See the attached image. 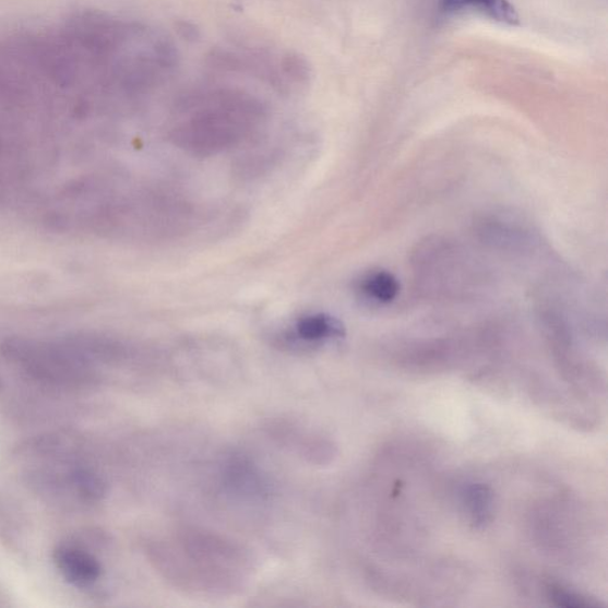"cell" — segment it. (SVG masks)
Wrapping results in <instances>:
<instances>
[{
	"mask_svg": "<svg viewBox=\"0 0 608 608\" xmlns=\"http://www.w3.org/2000/svg\"><path fill=\"white\" fill-rule=\"evenodd\" d=\"M147 552L157 572L175 587L213 596L240 591L253 571L251 553L245 547L195 528L157 538Z\"/></svg>",
	"mask_w": 608,
	"mask_h": 608,
	"instance_id": "1",
	"label": "cell"
},
{
	"mask_svg": "<svg viewBox=\"0 0 608 608\" xmlns=\"http://www.w3.org/2000/svg\"><path fill=\"white\" fill-rule=\"evenodd\" d=\"M196 111L174 130L180 146L200 154L223 151L234 145L262 116V106L245 94L220 92L193 104Z\"/></svg>",
	"mask_w": 608,
	"mask_h": 608,
	"instance_id": "2",
	"label": "cell"
},
{
	"mask_svg": "<svg viewBox=\"0 0 608 608\" xmlns=\"http://www.w3.org/2000/svg\"><path fill=\"white\" fill-rule=\"evenodd\" d=\"M3 356L38 381L79 385L94 380L92 362L65 337L44 343L24 337H8L0 345Z\"/></svg>",
	"mask_w": 608,
	"mask_h": 608,
	"instance_id": "3",
	"label": "cell"
},
{
	"mask_svg": "<svg viewBox=\"0 0 608 608\" xmlns=\"http://www.w3.org/2000/svg\"><path fill=\"white\" fill-rule=\"evenodd\" d=\"M219 492L238 505L262 508L273 501L275 486L266 470L245 452L224 454L215 467Z\"/></svg>",
	"mask_w": 608,
	"mask_h": 608,
	"instance_id": "4",
	"label": "cell"
},
{
	"mask_svg": "<svg viewBox=\"0 0 608 608\" xmlns=\"http://www.w3.org/2000/svg\"><path fill=\"white\" fill-rule=\"evenodd\" d=\"M53 561L63 577L80 588L96 584L103 573L102 564L96 557L71 545L59 546L53 552Z\"/></svg>",
	"mask_w": 608,
	"mask_h": 608,
	"instance_id": "5",
	"label": "cell"
},
{
	"mask_svg": "<svg viewBox=\"0 0 608 608\" xmlns=\"http://www.w3.org/2000/svg\"><path fill=\"white\" fill-rule=\"evenodd\" d=\"M345 327L341 320L323 313L308 314L297 320L287 339L293 344L315 347L342 339Z\"/></svg>",
	"mask_w": 608,
	"mask_h": 608,
	"instance_id": "6",
	"label": "cell"
},
{
	"mask_svg": "<svg viewBox=\"0 0 608 608\" xmlns=\"http://www.w3.org/2000/svg\"><path fill=\"white\" fill-rule=\"evenodd\" d=\"M441 9L445 13L478 12L508 25L518 23L516 9L509 0H441Z\"/></svg>",
	"mask_w": 608,
	"mask_h": 608,
	"instance_id": "7",
	"label": "cell"
},
{
	"mask_svg": "<svg viewBox=\"0 0 608 608\" xmlns=\"http://www.w3.org/2000/svg\"><path fill=\"white\" fill-rule=\"evenodd\" d=\"M365 299L378 305L395 301L401 291L400 281L386 270H375L365 275L358 286Z\"/></svg>",
	"mask_w": 608,
	"mask_h": 608,
	"instance_id": "8",
	"label": "cell"
},
{
	"mask_svg": "<svg viewBox=\"0 0 608 608\" xmlns=\"http://www.w3.org/2000/svg\"><path fill=\"white\" fill-rule=\"evenodd\" d=\"M69 484L85 502L96 503L106 494V484L93 469L79 466L69 473Z\"/></svg>",
	"mask_w": 608,
	"mask_h": 608,
	"instance_id": "9",
	"label": "cell"
},
{
	"mask_svg": "<svg viewBox=\"0 0 608 608\" xmlns=\"http://www.w3.org/2000/svg\"><path fill=\"white\" fill-rule=\"evenodd\" d=\"M466 504L473 522L484 524L489 521L492 509V494L481 485L472 486L466 493Z\"/></svg>",
	"mask_w": 608,
	"mask_h": 608,
	"instance_id": "10",
	"label": "cell"
},
{
	"mask_svg": "<svg viewBox=\"0 0 608 608\" xmlns=\"http://www.w3.org/2000/svg\"><path fill=\"white\" fill-rule=\"evenodd\" d=\"M550 598L553 603L563 607L587 608L598 606V604L589 601L587 598L580 596V594L562 587H551Z\"/></svg>",
	"mask_w": 608,
	"mask_h": 608,
	"instance_id": "11",
	"label": "cell"
},
{
	"mask_svg": "<svg viewBox=\"0 0 608 608\" xmlns=\"http://www.w3.org/2000/svg\"><path fill=\"white\" fill-rule=\"evenodd\" d=\"M283 69L296 80L302 81L308 78L307 63L297 57L287 58L283 63Z\"/></svg>",
	"mask_w": 608,
	"mask_h": 608,
	"instance_id": "12",
	"label": "cell"
},
{
	"mask_svg": "<svg viewBox=\"0 0 608 608\" xmlns=\"http://www.w3.org/2000/svg\"><path fill=\"white\" fill-rule=\"evenodd\" d=\"M178 31L180 35L186 39L195 40L199 37L198 29H195L192 24L186 22L179 23Z\"/></svg>",
	"mask_w": 608,
	"mask_h": 608,
	"instance_id": "13",
	"label": "cell"
}]
</instances>
